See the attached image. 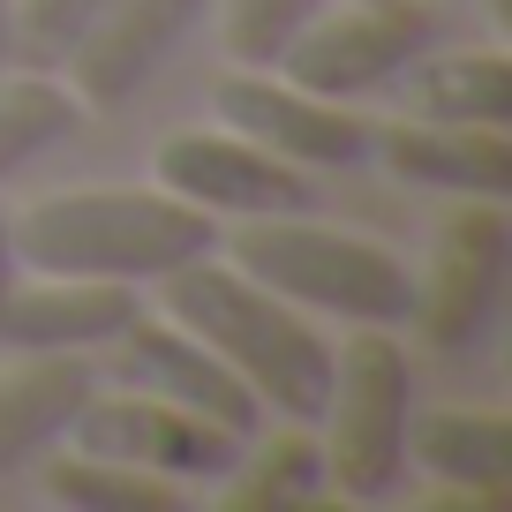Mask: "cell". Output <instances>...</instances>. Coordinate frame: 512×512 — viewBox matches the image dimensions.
I'll return each mask as SVG.
<instances>
[{
  "instance_id": "obj_6",
  "label": "cell",
  "mask_w": 512,
  "mask_h": 512,
  "mask_svg": "<svg viewBox=\"0 0 512 512\" xmlns=\"http://www.w3.org/2000/svg\"><path fill=\"white\" fill-rule=\"evenodd\" d=\"M512 279V211L497 196H452L430 279H415V324L437 354H475L497 332Z\"/></svg>"
},
{
  "instance_id": "obj_9",
  "label": "cell",
  "mask_w": 512,
  "mask_h": 512,
  "mask_svg": "<svg viewBox=\"0 0 512 512\" xmlns=\"http://www.w3.org/2000/svg\"><path fill=\"white\" fill-rule=\"evenodd\" d=\"M211 113L226 128H241L249 144H264L272 159L302 166V174H347L369 159V121L347 113V98H317L302 83H287L279 68H226L211 83Z\"/></svg>"
},
{
  "instance_id": "obj_5",
  "label": "cell",
  "mask_w": 512,
  "mask_h": 512,
  "mask_svg": "<svg viewBox=\"0 0 512 512\" xmlns=\"http://www.w3.org/2000/svg\"><path fill=\"white\" fill-rule=\"evenodd\" d=\"M437 38H445L437 0H339L287 38V53L272 68L317 98H362L400 83Z\"/></svg>"
},
{
  "instance_id": "obj_21",
  "label": "cell",
  "mask_w": 512,
  "mask_h": 512,
  "mask_svg": "<svg viewBox=\"0 0 512 512\" xmlns=\"http://www.w3.org/2000/svg\"><path fill=\"white\" fill-rule=\"evenodd\" d=\"M98 8H106V0H16V68L61 76V61L98 23Z\"/></svg>"
},
{
  "instance_id": "obj_4",
  "label": "cell",
  "mask_w": 512,
  "mask_h": 512,
  "mask_svg": "<svg viewBox=\"0 0 512 512\" xmlns=\"http://www.w3.org/2000/svg\"><path fill=\"white\" fill-rule=\"evenodd\" d=\"M407 422H415V369L400 332L354 324V339L332 362V400L317 415L339 505H392V490L407 482Z\"/></svg>"
},
{
  "instance_id": "obj_11",
  "label": "cell",
  "mask_w": 512,
  "mask_h": 512,
  "mask_svg": "<svg viewBox=\"0 0 512 512\" xmlns=\"http://www.w3.org/2000/svg\"><path fill=\"white\" fill-rule=\"evenodd\" d=\"M113 347H121V384H136V392H151V400L189 407V415L219 422V430H234V437H256V430H264L256 392H249V384H241L196 332H181L174 317H136Z\"/></svg>"
},
{
  "instance_id": "obj_23",
  "label": "cell",
  "mask_w": 512,
  "mask_h": 512,
  "mask_svg": "<svg viewBox=\"0 0 512 512\" xmlns=\"http://www.w3.org/2000/svg\"><path fill=\"white\" fill-rule=\"evenodd\" d=\"M16 68V0H0V76Z\"/></svg>"
},
{
  "instance_id": "obj_15",
  "label": "cell",
  "mask_w": 512,
  "mask_h": 512,
  "mask_svg": "<svg viewBox=\"0 0 512 512\" xmlns=\"http://www.w3.org/2000/svg\"><path fill=\"white\" fill-rule=\"evenodd\" d=\"M407 467L437 475V490H475L512 505V422L490 407H445L407 422Z\"/></svg>"
},
{
  "instance_id": "obj_13",
  "label": "cell",
  "mask_w": 512,
  "mask_h": 512,
  "mask_svg": "<svg viewBox=\"0 0 512 512\" xmlns=\"http://www.w3.org/2000/svg\"><path fill=\"white\" fill-rule=\"evenodd\" d=\"M369 159L407 189H445V196H512V128L490 121H422L400 113L392 128H369Z\"/></svg>"
},
{
  "instance_id": "obj_7",
  "label": "cell",
  "mask_w": 512,
  "mask_h": 512,
  "mask_svg": "<svg viewBox=\"0 0 512 512\" xmlns=\"http://www.w3.org/2000/svg\"><path fill=\"white\" fill-rule=\"evenodd\" d=\"M68 445L98 452V460L151 467V475L189 482V490H211V482H226V467L241 460L249 437L219 430V422L189 415V407H174V400H151V392H136V384H121V392H91V400L76 407Z\"/></svg>"
},
{
  "instance_id": "obj_1",
  "label": "cell",
  "mask_w": 512,
  "mask_h": 512,
  "mask_svg": "<svg viewBox=\"0 0 512 512\" xmlns=\"http://www.w3.org/2000/svg\"><path fill=\"white\" fill-rule=\"evenodd\" d=\"M159 317H174L181 332H196L241 384L256 392V407L279 422H309L317 430L324 400H332V332L317 317H302L294 302H279L272 287H256L249 272H234L219 249L189 256L181 272L159 279Z\"/></svg>"
},
{
  "instance_id": "obj_3",
  "label": "cell",
  "mask_w": 512,
  "mask_h": 512,
  "mask_svg": "<svg viewBox=\"0 0 512 512\" xmlns=\"http://www.w3.org/2000/svg\"><path fill=\"white\" fill-rule=\"evenodd\" d=\"M219 241L234 272L272 287L302 317L384 324V332L415 324V272L384 241L354 234V226H324L317 211H272V219H241Z\"/></svg>"
},
{
  "instance_id": "obj_20",
  "label": "cell",
  "mask_w": 512,
  "mask_h": 512,
  "mask_svg": "<svg viewBox=\"0 0 512 512\" xmlns=\"http://www.w3.org/2000/svg\"><path fill=\"white\" fill-rule=\"evenodd\" d=\"M324 0H219V38L241 68H272Z\"/></svg>"
},
{
  "instance_id": "obj_8",
  "label": "cell",
  "mask_w": 512,
  "mask_h": 512,
  "mask_svg": "<svg viewBox=\"0 0 512 512\" xmlns=\"http://www.w3.org/2000/svg\"><path fill=\"white\" fill-rule=\"evenodd\" d=\"M151 181L181 204H196L204 219H272V211H309L317 204V174L272 159L264 144H249L241 128H174L151 151Z\"/></svg>"
},
{
  "instance_id": "obj_22",
  "label": "cell",
  "mask_w": 512,
  "mask_h": 512,
  "mask_svg": "<svg viewBox=\"0 0 512 512\" xmlns=\"http://www.w3.org/2000/svg\"><path fill=\"white\" fill-rule=\"evenodd\" d=\"M16 279H23V264H16V226L0 219V317H8V294H16Z\"/></svg>"
},
{
  "instance_id": "obj_16",
  "label": "cell",
  "mask_w": 512,
  "mask_h": 512,
  "mask_svg": "<svg viewBox=\"0 0 512 512\" xmlns=\"http://www.w3.org/2000/svg\"><path fill=\"white\" fill-rule=\"evenodd\" d=\"M211 490L226 512H309L332 497V475H324V445L309 437V422H287L272 445H241V460Z\"/></svg>"
},
{
  "instance_id": "obj_10",
  "label": "cell",
  "mask_w": 512,
  "mask_h": 512,
  "mask_svg": "<svg viewBox=\"0 0 512 512\" xmlns=\"http://www.w3.org/2000/svg\"><path fill=\"white\" fill-rule=\"evenodd\" d=\"M211 0H106L98 23L76 38V53L61 61V83L76 91V106L113 113L144 91L166 68V53L204 23Z\"/></svg>"
},
{
  "instance_id": "obj_12",
  "label": "cell",
  "mask_w": 512,
  "mask_h": 512,
  "mask_svg": "<svg viewBox=\"0 0 512 512\" xmlns=\"http://www.w3.org/2000/svg\"><path fill=\"white\" fill-rule=\"evenodd\" d=\"M144 317V294L121 279H68V272H23L0 317L8 354H98Z\"/></svg>"
},
{
  "instance_id": "obj_18",
  "label": "cell",
  "mask_w": 512,
  "mask_h": 512,
  "mask_svg": "<svg viewBox=\"0 0 512 512\" xmlns=\"http://www.w3.org/2000/svg\"><path fill=\"white\" fill-rule=\"evenodd\" d=\"M46 497L68 512H189L196 490L189 482H166L151 467L128 460H98V452H68V460H46Z\"/></svg>"
},
{
  "instance_id": "obj_14",
  "label": "cell",
  "mask_w": 512,
  "mask_h": 512,
  "mask_svg": "<svg viewBox=\"0 0 512 512\" xmlns=\"http://www.w3.org/2000/svg\"><path fill=\"white\" fill-rule=\"evenodd\" d=\"M98 392L83 354H23L16 369H0V475H23L68 437L76 407Z\"/></svg>"
},
{
  "instance_id": "obj_19",
  "label": "cell",
  "mask_w": 512,
  "mask_h": 512,
  "mask_svg": "<svg viewBox=\"0 0 512 512\" xmlns=\"http://www.w3.org/2000/svg\"><path fill=\"white\" fill-rule=\"evenodd\" d=\"M76 121H83V106H76V91H68L61 76H46V68H8V76H0V181L16 174V166H31L38 151H53Z\"/></svg>"
},
{
  "instance_id": "obj_2",
  "label": "cell",
  "mask_w": 512,
  "mask_h": 512,
  "mask_svg": "<svg viewBox=\"0 0 512 512\" xmlns=\"http://www.w3.org/2000/svg\"><path fill=\"white\" fill-rule=\"evenodd\" d=\"M8 226H16L23 272L121 279V287H159L189 256L219 249V219L166 196L159 181L151 189H61Z\"/></svg>"
},
{
  "instance_id": "obj_17",
  "label": "cell",
  "mask_w": 512,
  "mask_h": 512,
  "mask_svg": "<svg viewBox=\"0 0 512 512\" xmlns=\"http://www.w3.org/2000/svg\"><path fill=\"white\" fill-rule=\"evenodd\" d=\"M407 113L422 121H490L512 128V61L505 53H422L407 68Z\"/></svg>"
}]
</instances>
